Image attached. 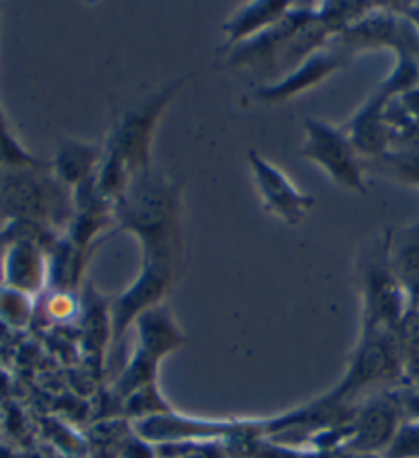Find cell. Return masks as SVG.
<instances>
[{
    "mask_svg": "<svg viewBox=\"0 0 419 458\" xmlns=\"http://www.w3.org/2000/svg\"><path fill=\"white\" fill-rule=\"evenodd\" d=\"M117 204L122 225L142 239L146 261L173 266L179 247L177 187L144 171L125 185Z\"/></svg>",
    "mask_w": 419,
    "mask_h": 458,
    "instance_id": "cell-1",
    "label": "cell"
},
{
    "mask_svg": "<svg viewBox=\"0 0 419 458\" xmlns=\"http://www.w3.org/2000/svg\"><path fill=\"white\" fill-rule=\"evenodd\" d=\"M389 237L390 231H384L370 242L358 259V280L364 298L362 333L399 331L403 321L405 288L389 263Z\"/></svg>",
    "mask_w": 419,
    "mask_h": 458,
    "instance_id": "cell-2",
    "label": "cell"
},
{
    "mask_svg": "<svg viewBox=\"0 0 419 458\" xmlns=\"http://www.w3.org/2000/svg\"><path fill=\"white\" fill-rule=\"evenodd\" d=\"M184 344V335L175 327L171 317L163 309H150L138 317V345L130 366L117 380L115 393L132 397L142 388L155 386L157 366L160 358Z\"/></svg>",
    "mask_w": 419,
    "mask_h": 458,
    "instance_id": "cell-3",
    "label": "cell"
},
{
    "mask_svg": "<svg viewBox=\"0 0 419 458\" xmlns=\"http://www.w3.org/2000/svg\"><path fill=\"white\" fill-rule=\"evenodd\" d=\"M304 130L303 157L317 163L335 183L364 193V165L360 163L358 152L354 150L346 131L319 120H306Z\"/></svg>",
    "mask_w": 419,
    "mask_h": 458,
    "instance_id": "cell-4",
    "label": "cell"
},
{
    "mask_svg": "<svg viewBox=\"0 0 419 458\" xmlns=\"http://www.w3.org/2000/svg\"><path fill=\"white\" fill-rule=\"evenodd\" d=\"M399 397L381 394L354 413L346 429L347 450L355 454H374L387 450L401 428Z\"/></svg>",
    "mask_w": 419,
    "mask_h": 458,
    "instance_id": "cell-5",
    "label": "cell"
},
{
    "mask_svg": "<svg viewBox=\"0 0 419 458\" xmlns=\"http://www.w3.org/2000/svg\"><path fill=\"white\" fill-rule=\"evenodd\" d=\"M249 166L261 193L265 212L282 218L286 225H298L312 208L314 199L298 191L296 185L290 183V179L278 166L263 161L257 152H249Z\"/></svg>",
    "mask_w": 419,
    "mask_h": 458,
    "instance_id": "cell-6",
    "label": "cell"
},
{
    "mask_svg": "<svg viewBox=\"0 0 419 458\" xmlns=\"http://www.w3.org/2000/svg\"><path fill=\"white\" fill-rule=\"evenodd\" d=\"M173 277V266L160 261H146L142 276L138 277L128 293L117 298L114 312H111V337L114 344L122 339L132 321H138L140 315L155 309L163 298L167 286Z\"/></svg>",
    "mask_w": 419,
    "mask_h": 458,
    "instance_id": "cell-7",
    "label": "cell"
},
{
    "mask_svg": "<svg viewBox=\"0 0 419 458\" xmlns=\"http://www.w3.org/2000/svg\"><path fill=\"white\" fill-rule=\"evenodd\" d=\"M346 60L347 55L338 50L335 46H329V50L325 52H314L309 58L300 62L296 71L290 76H286L282 82L260 89V91H257V99L276 103L288 99V97L296 93H303L312 85H317L319 81H323L325 76H329L331 72L338 71V68L344 66Z\"/></svg>",
    "mask_w": 419,
    "mask_h": 458,
    "instance_id": "cell-8",
    "label": "cell"
},
{
    "mask_svg": "<svg viewBox=\"0 0 419 458\" xmlns=\"http://www.w3.org/2000/svg\"><path fill=\"white\" fill-rule=\"evenodd\" d=\"M389 95L379 89L346 126L344 131L358 155L374 158L384 155V148H387V128H384L382 122V109Z\"/></svg>",
    "mask_w": 419,
    "mask_h": 458,
    "instance_id": "cell-9",
    "label": "cell"
},
{
    "mask_svg": "<svg viewBox=\"0 0 419 458\" xmlns=\"http://www.w3.org/2000/svg\"><path fill=\"white\" fill-rule=\"evenodd\" d=\"M389 263L405 290L414 293L419 288V222L390 231Z\"/></svg>",
    "mask_w": 419,
    "mask_h": 458,
    "instance_id": "cell-10",
    "label": "cell"
},
{
    "mask_svg": "<svg viewBox=\"0 0 419 458\" xmlns=\"http://www.w3.org/2000/svg\"><path fill=\"white\" fill-rule=\"evenodd\" d=\"M290 9L292 4L286 3H253L243 6L241 13H236L225 25L228 46L257 38L265 30H269L271 25H276Z\"/></svg>",
    "mask_w": 419,
    "mask_h": 458,
    "instance_id": "cell-11",
    "label": "cell"
},
{
    "mask_svg": "<svg viewBox=\"0 0 419 458\" xmlns=\"http://www.w3.org/2000/svg\"><path fill=\"white\" fill-rule=\"evenodd\" d=\"M376 163H381V169L382 166H387L389 175L401 179V182L419 185V152L417 150L395 152V155H381L376 157Z\"/></svg>",
    "mask_w": 419,
    "mask_h": 458,
    "instance_id": "cell-12",
    "label": "cell"
},
{
    "mask_svg": "<svg viewBox=\"0 0 419 458\" xmlns=\"http://www.w3.org/2000/svg\"><path fill=\"white\" fill-rule=\"evenodd\" d=\"M93 161V150L81 147V144H74V147L66 150L60 158V177L64 179V182H82V179L89 175Z\"/></svg>",
    "mask_w": 419,
    "mask_h": 458,
    "instance_id": "cell-13",
    "label": "cell"
},
{
    "mask_svg": "<svg viewBox=\"0 0 419 458\" xmlns=\"http://www.w3.org/2000/svg\"><path fill=\"white\" fill-rule=\"evenodd\" d=\"M384 458H419V421L401 423L399 432L384 450Z\"/></svg>",
    "mask_w": 419,
    "mask_h": 458,
    "instance_id": "cell-14",
    "label": "cell"
},
{
    "mask_svg": "<svg viewBox=\"0 0 419 458\" xmlns=\"http://www.w3.org/2000/svg\"><path fill=\"white\" fill-rule=\"evenodd\" d=\"M341 458H379V456H374V454H355V453H349V454L341 456Z\"/></svg>",
    "mask_w": 419,
    "mask_h": 458,
    "instance_id": "cell-15",
    "label": "cell"
}]
</instances>
